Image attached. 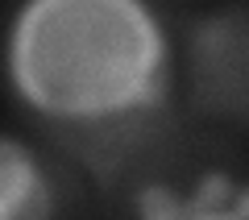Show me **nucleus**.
<instances>
[{
	"instance_id": "nucleus-3",
	"label": "nucleus",
	"mask_w": 249,
	"mask_h": 220,
	"mask_svg": "<svg viewBox=\"0 0 249 220\" xmlns=\"http://www.w3.org/2000/svg\"><path fill=\"white\" fill-rule=\"evenodd\" d=\"M142 212L145 216H187V203H178L166 187H145L142 191Z\"/></svg>"
},
{
	"instance_id": "nucleus-1",
	"label": "nucleus",
	"mask_w": 249,
	"mask_h": 220,
	"mask_svg": "<svg viewBox=\"0 0 249 220\" xmlns=\"http://www.w3.org/2000/svg\"><path fill=\"white\" fill-rule=\"evenodd\" d=\"M162 58L142 0H29L9 46L21 96L58 116L154 104L166 88Z\"/></svg>"
},
{
	"instance_id": "nucleus-2",
	"label": "nucleus",
	"mask_w": 249,
	"mask_h": 220,
	"mask_svg": "<svg viewBox=\"0 0 249 220\" xmlns=\"http://www.w3.org/2000/svg\"><path fill=\"white\" fill-rule=\"evenodd\" d=\"M50 212V195L37 175L34 158L17 141L0 137V216L9 220H34Z\"/></svg>"
}]
</instances>
